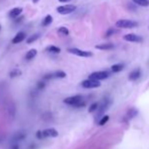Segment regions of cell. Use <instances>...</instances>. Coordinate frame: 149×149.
I'll list each match as a JSON object with an SVG mask.
<instances>
[{"label":"cell","mask_w":149,"mask_h":149,"mask_svg":"<svg viewBox=\"0 0 149 149\" xmlns=\"http://www.w3.org/2000/svg\"><path fill=\"white\" fill-rule=\"evenodd\" d=\"M97 109H98V104H97V102H94V104L90 105V107H89V109H88V113H93L94 111H96Z\"/></svg>","instance_id":"obj_23"},{"label":"cell","mask_w":149,"mask_h":149,"mask_svg":"<svg viewBox=\"0 0 149 149\" xmlns=\"http://www.w3.org/2000/svg\"><path fill=\"white\" fill-rule=\"evenodd\" d=\"M46 51L50 53H53V54H59V53L61 52L60 48L56 47V46H48V47L46 48Z\"/></svg>","instance_id":"obj_15"},{"label":"cell","mask_w":149,"mask_h":149,"mask_svg":"<svg viewBox=\"0 0 149 149\" xmlns=\"http://www.w3.org/2000/svg\"><path fill=\"white\" fill-rule=\"evenodd\" d=\"M0 30H1V26H0Z\"/></svg>","instance_id":"obj_30"},{"label":"cell","mask_w":149,"mask_h":149,"mask_svg":"<svg viewBox=\"0 0 149 149\" xmlns=\"http://www.w3.org/2000/svg\"><path fill=\"white\" fill-rule=\"evenodd\" d=\"M24 39H26V34H24V32H20L13 37V39L11 42H12V44H20V43H22Z\"/></svg>","instance_id":"obj_11"},{"label":"cell","mask_w":149,"mask_h":149,"mask_svg":"<svg viewBox=\"0 0 149 149\" xmlns=\"http://www.w3.org/2000/svg\"><path fill=\"white\" fill-rule=\"evenodd\" d=\"M81 86L84 88H97L100 86V82L92 79H86L81 82Z\"/></svg>","instance_id":"obj_6"},{"label":"cell","mask_w":149,"mask_h":149,"mask_svg":"<svg viewBox=\"0 0 149 149\" xmlns=\"http://www.w3.org/2000/svg\"><path fill=\"white\" fill-rule=\"evenodd\" d=\"M52 22H53V18H52V15H47L45 18H44V20H43V22H42V26H50V24H52Z\"/></svg>","instance_id":"obj_18"},{"label":"cell","mask_w":149,"mask_h":149,"mask_svg":"<svg viewBox=\"0 0 149 149\" xmlns=\"http://www.w3.org/2000/svg\"><path fill=\"white\" fill-rule=\"evenodd\" d=\"M76 10V6L75 5H71V4H66V5H61V6L57 7V11H58L60 14H69V13H72L73 11Z\"/></svg>","instance_id":"obj_5"},{"label":"cell","mask_w":149,"mask_h":149,"mask_svg":"<svg viewBox=\"0 0 149 149\" xmlns=\"http://www.w3.org/2000/svg\"><path fill=\"white\" fill-rule=\"evenodd\" d=\"M138 26L136 22L131 20H119L116 22V26L119 28H133Z\"/></svg>","instance_id":"obj_1"},{"label":"cell","mask_w":149,"mask_h":149,"mask_svg":"<svg viewBox=\"0 0 149 149\" xmlns=\"http://www.w3.org/2000/svg\"><path fill=\"white\" fill-rule=\"evenodd\" d=\"M59 2H62V3H64V2H68V1H70V0H58Z\"/></svg>","instance_id":"obj_28"},{"label":"cell","mask_w":149,"mask_h":149,"mask_svg":"<svg viewBox=\"0 0 149 149\" xmlns=\"http://www.w3.org/2000/svg\"><path fill=\"white\" fill-rule=\"evenodd\" d=\"M44 86H45V83H44V82H39V84H38V87H39V89L44 88Z\"/></svg>","instance_id":"obj_27"},{"label":"cell","mask_w":149,"mask_h":149,"mask_svg":"<svg viewBox=\"0 0 149 149\" xmlns=\"http://www.w3.org/2000/svg\"><path fill=\"white\" fill-rule=\"evenodd\" d=\"M136 114H137V111L135 110V109H131V110L128 112V116H129V118H133Z\"/></svg>","instance_id":"obj_25"},{"label":"cell","mask_w":149,"mask_h":149,"mask_svg":"<svg viewBox=\"0 0 149 149\" xmlns=\"http://www.w3.org/2000/svg\"><path fill=\"white\" fill-rule=\"evenodd\" d=\"M67 51L70 54H73L78 57H82V58H89V57H92L93 55L92 53L89 52V51H82V50L77 49V48H70Z\"/></svg>","instance_id":"obj_2"},{"label":"cell","mask_w":149,"mask_h":149,"mask_svg":"<svg viewBox=\"0 0 149 149\" xmlns=\"http://www.w3.org/2000/svg\"><path fill=\"white\" fill-rule=\"evenodd\" d=\"M20 74H22V71H20V70L14 69L9 73V76H10L11 78H13V77H16V76H20Z\"/></svg>","instance_id":"obj_22"},{"label":"cell","mask_w":149,"mask_h":149,"mask_svg":"<svg viewBox=\"0 0 149 149\" xmlns=\"http://www.w3.org/2000/svg\"><path fill=\"white\" fill-rule=\"evenodd\" d=\"M83 100V97L82 95L77 94V95H73V96H69V97H66V98L63 100V102L66 105H70V106H77L79 102H81Z\"/></svg>","instance_id":"obj_4"},{"label":"cell","mask_w":149,"mask_h":149,"mask_svg":"<svg viewBox=\"0 0 149 149\" xmlns=\"http://www.w3.org/2000/svg\"><path fill=\"white\" fill-rule=\"evenodd\" d=\"M37 138L38 139H43V136H42V131L37 132Z\"/></svg>","instance_id":"obj_26"},{"label":"cell","mask_w":149,"mask_h":149,"mask_svg":"<svg viewBox=\"0 0 149 149\" xmlns=\"http://www.w3.org/2000/svg\"><path fill=\"white\" fill-rule=\"evenodd\" d=\"M94 48L97 50H104V51H106V50L114 49V45L111 43H107V44H102V45H96Z\"/></svg>","instance_id":"obj_13"},{"label":"cell","mask_w":149,"mask_h":149,"mask_svg":"<svg viewBox=\"0 0 149 149\" xmlns=\"http://www.w3.org/2000/svg\"><path fill=\"white\" fill-rule=\"evenodd\" d=\"M110 76V73L107 71H95L91 73L88 76V79H92L95 81H100V80H105Z\"/></svg>","instance_id":"obj_3"},{"label":"cell","mask_w":149,"mask_h":149,"mask_svg":"<svg viewBox=\"0 0 149 149\" xmlns=\"http://www.w3.org/2000/svg\"><path fill=\"white\" fill-rule=\"evenodd\" d=\"M115 32L116 30H114V28H110V30H107V32H106V35H105V37L106 38H109V37H111V36H113L115 34Z\"/></svg>","instance_id":"obj_24"},{"label":"cell","mask_w":149,"mask_h":149,"mask_svg":"<svg viewBox=\"0 0 149 149\" xmlns=\"http://www.w3.org/2000/svg\"><path fill=\"white\" fill-rule=\"evenodd\" d=\"M65 77H66V73L64 71L58 70V71H55L53 73L46 74L44 76V79H53V78H65Z\"/></svg>","instance_id":"obj_8"},{"label":"cell","mask_w":149,"mask_h":149,"mask_svg":"<svg viewBox=\"0 0 149 149\" xmlns=\"http://www.w3.org/2000/svg\"><path fill=\"white\" fill-rule=\"evenodd\" d=\"M37 54H38V51L36 49L30 50V51L26 54V60H28V61L32 60V59H34L36 56H37Z\"/></svg>","instance_id":"obj_14"},{"label":"cell","mask_w":149,"mask_h":149,"mask_svg":"<svg viewBox=\"0 0 149 149\" xmlns=\"http://www.w3.org/2000/svg\"><path fill=\"white\" fill-rule=\"evenodd\" d=\"M123 39L127 42H131V43H141L143 41V38L135 34H127L123 37Z\"/></svg>","instance_id":"obj_7"},{"label":"cell","mask_w":149,"mask_h":149,"mask_svg":"<svg viewBox=\"0 0 149 149\" xmlns=\"http://www.w3.org/2000/svg\"><path fill=\"white\" fill-rule=\"evenodd\" d=\"M39 37H40L39 34H35V35L30 36V37L28 38V40H26V43H28V44H32V43H34V42H36L38 39H39Z\"/></svg>","instance_id":"obj_20"},{"label":"cell","mask_w":149,"mask_h":149,"mask_svg":"<svg viewBox=\"0 0 149 149\" xmlns=\"http://www.w3.org/2000/svg\"><path fill=\"white\" fill-rule=\"evenodd\" d=\"M58 32L62 36H68L69 35V30L65 26H61V28H58Z\"/></svg>","instance_id":"obj_19"},{"label":"cell","mask_w":149,"mask_h":149,"mask_svg":"<svg viewBox=\"0 0 149 149\" xmlns=\"http://www.w3.org/2000/svg\"><path fill=\"white\" fill-rule=\"evenodd\" d=\"M22 8H20V7H15V8H12L9 11L8 16L10 18H12V20H14V18H18V16L22 14Z\"/></svg>","instance_id":"obj_10"},{"label":"cell","mask_w":149,"mask_h":149,"mask_svg":"<svg viewBox=\"0 0 149 149\" xmlns=\"http://www.w3.org/2000/svg\"><path fill=\"white\" fill-rule=\"evenodd\" d=\"M59 135L58 131L54 128H49L44 131H42V136L43 138H48V137H57Z\"/></svg>","instance_id":"obj_9"},{"label":"cell","mask_w":149,"mask_h":149,"mask_svg":"<svg viewBox=\"0 0 149 149\" xmlns=\"http://www.w3.org/2000/svg\"><path fill=\"white\" fill-rule=\"evenodd\" d=\"M135 4L139 5V6L147 7L149 6V0H132Z\"/></svg>","instance_id":"obj_17"},{"label":"cell","mask_w":149,"mask_h":149,"mask_svg":"<svg viewBox=\"0 0 149 149\" xmlns=\"http://www.w3.org/2000/svg\"><path fill=\"white\" fill-rule=\"evenodd\" d=\"M123 69H124L123 64H114L112 67H111V70H112V72H114V73H118V72L122 71Z\"/></svg>","instance_id":"obj_16"},{"label":"cell","mask_w":149,"mask_h":149,"mask_svg":"<svg viewBox=\"0 0 149 149\" xmlns=\"http://www.w3.org/2000/svg\"><path fill=\"white\" fill-rule=\"evenodd\" d=\"M141 76V71L140 69H135L129 74V79L132 80V81H134V80H137L139 77Z\"/></svg>","instance_id":"obj_12"},{"label":"cell","mask_w":149,"mask_h":149,"mask_svg":"<svg viewBox=\"0 0 149 149\" xmlns=\"http://www.w3.org/2000/svg\"><path fill=\"white\" fill-rule=\"evenodd\" d=\"M110 120V117L109 116H102V118L100 120H99V122H98V125L99 126H104V125H106L107 123H108V121Z\"/></svg>","instance_id":"obj_21"},{"label":"cell","mask_w":149,"mask_h":149,"mask_svg":"<svg viewBox=\"0 0 149 149\" xmlns=\"http://www.w3.org/2000/svg\"><path fill=\"white\" fill-rule=\"evenodd\" d=\"M39 1H40V0H32V2H34V3H38Z\"/></svg>","instance_id":"obj_29"}]
</instances>
